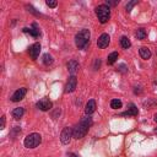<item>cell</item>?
Masks as SVG:
<instances>
[{"instance_id": "cell-18", "label": "cell", "mask_w": 157, "mask_h": 157, "mask_svg": "<svg viewBox=\"0 0 157 157\" xmlns=\"http://www.w3.org/2000/svg\"><path fill=\"white\" fill-rule=\"evenodd\" d=\"M118 52H113V53H110L109 55H108V58H107V64L108 65H113L115 61H117V59H118Z\"/></svg>"}, {"instance_id": "cell-10", "label": "cell", "mask_w": 157, "mask_h": 157, "mask_svg": "<svg viewBox=\"0 0 157 157\" xmlns=\"http://www.w3.org/2000/svg\"><path fill=\"white\" fill-rule=\"evenodd\" d=\"M26 92H27L26 87H21V88H18V90H16V91L13 92L12 97H11V101H12V102H20V101L23 99V97L26 96Z\"/></svg>"}, {"instance_id": "cell-22", "label": "cell", "mask_w": 157, "mask_h": 157, "mask_svg": "<svg viewBox=\"0 0 157 157\" xmlns=\"http://www.w3.org/2000/svg\"><path fill=\"white\" fill-rule=\"evenodd\" d=\"M136 4H137V0H132V1L128 2V4H126V11H128V12H130V11H131V9H132Z\"/></svg>"}, {"instance_id": "cell-4", "label": "cell", "mask_w": 157, "mask_h": 157, "mask_svg": "<svg viewBox=\"0 0 157 157\" xmlns=\"http://www.w3.org/2000/svg\"><path fill=\"white\" fill-rule=\"evenodd\" d=\"M40 142H42V136H40V134H38V132H32V134H29V135H27V136L25 137L23 145H25V147H27V148H34V147H37Z\"/></svg>"}, {"instance_id": "cell-17", "label": "cell", "mask_w": 157, "mask_h": 157, "mask_svg": "<svg viewBox=\"0 0 157 157\" xmlns=\"http://www.w3.org/2000/svg\"><path fill=\"white\" fill-rule=\"evenodd\" d=\"M120 45H121L123 49H129V48L131 47V42H130V39H129L128 37L123 36V37L120 38Z\"/></svg>"}, {"instance_id": "cell-7", "label": "cell", "mask_w": 157, "mask_h": 157, "mask_svg": "<svg viewBox=\"0 0 157 157\" xmlns=\"http://www.w3.org/2000/svg\"><path fill=\"white\" fill-rule=\"evenodd\" d=\"M71 137H72V129L66 126L64 128V130L61 131V135H60V140L64 145H67L70 141H71Z\"/></svg>"}, {"instance_id": "cell-9", "label": "cell", "mask_w": 157, "mask_h": 157, "mask_svg": "<svg viewBox=\"0 0 157 157\" xmlns=\"http://www.w3.org/2000/svg\"><path fill=\"white\" fill-rule=\"evenodd\" d=\"M28 53H29V55H31V58L33 59V60H36L37 58H38V55H39V53H40V43H33L29 48H28Z\"/></svg>"}, {"instance_id": "cell-11", "label": "cell", "mask_w": 157, "mask_h": 157, "mask_svg": "<svg viewBox=\"0 0 157 157\" xmlns=\"http://www.w3.org/2000/svg\"><path fill=\"white\" fill-rule=\"evenodd\" d=\"M23 32L31 34V36L34 37V38H37V37L40 36V31H39V28L37 27V23H33V25H32V28H27V27H25V28H23Z\"/></svg>"}, {"instance_id": "cell-14", "label": "cell", "mask_w": 157, "mask_h": 157, "mask_svg": "<svg viewBox=\"0 0 157 157\" xmlns=\"http://www.w3.org/2000/svg\"><path fill=\"white\" fill-rule=\"evenodd\" d=\"M139 114V110H137V108H136V105L135 104H130V108L126 110V112H124V113H121V115L123 117H136Z\"/></svg>"}, {"instance_id": "cell-5", "label": "cell", "mask_w": 157, "mask_h": 157, "mask_svg": "<svg viewBox=\"0 0 157 157\" xmlns=\"http://www.w3.org/2000/svg\"><path fill=\"white\" fill-rule=\"evenodd\" d=\"M76 86H77V78H76L75 75H71V76L69 77V80H67L66 85H65V92H66V93L74 92V91L76 90Z\"/></svg>"}, {"instance_id": "cell-25", "label": "cell", "mask_w": 157, "mask_h": 157, "mask_svg": "<svg viewBox=\"0 0 157 157\" xmlns=\"http://www.w3.org/2000/svg\"><path fill=\"white\" fill-rule=\"evenodd\" d=\"M49 7H56V5H58V2L55 1V0H47V2H45Z\"/></svg>"}, {"instance_id": "cell-20", "label": "cell", "mask_w": 157, "mask_h": 157, "mask_svg": "<svg viewBox=\"0 0 157 157\" xmlns=\"http://www.w3.org/2000/svg\"><path fill=\"white\" fill-rule=\"evenodd\" d=\"M121 105H123V103L118 98H114V99L110 101V108L112 109H119V108H121Z\"/></svg>"}, {"instance_id": "cell-8", "label": "cell", "mask_w": 157, "mask_h": 157, "mask_svg": "<svg viewBox=\"0 0 157 157\" xmlns=\"http://www.w3.org/2000/svg\"><path fill=\"white\" fill-rule=\"evenodd\" d=\"M109 42H110V37H109V34H108V33H102V34L99 36L98 40H97V45H98V48L104 49V48L108 47Z\"/></svg>"}, {"instance_id": "cell-6", "label": "cell", "mask_w": 157, "mask_h": 157, "mask_svg": "<svg viewBox=\"0 0 157 157\" xmlns=\"http://www.w3.org/2000/svg\"><path fill=\"white\" fill-rule=\"evenodd\" d=\"M37 108L38 109H40V110H43V112H48V110H50L52 109V107H53V103L48 99V98H42V99H39L38 102H37Z\"/></svg>"}, {"instance_id": "cell-28", "label": "cell", "mask_w": 157, "mask_h": 157, "mask_svg": "<svg viewBox=\"0 0 157 157\" xmlns=\"http://www.w3.org/2000/svg\"><path fill=\"white\" fill-rule=\"evenodd\" d=\"M67 157H78L77 155H75V153H69L67 155Z\"/></svg>"}, {"instance_id": "cell-21", "label": "cell", "mask_w": 157, "mask_h": 157, "mask_svg": "<svg viewBox=\"0 0 157 157\" xmlns=\"http://www.w3.org/2000/svg\"><path fill=\"white\" fill-rule=\"evenodd\" d=\"M135 36H136L137 39H145V37H146V31H145V28H139V29L136 31Z\"/></svg>"}, {"instance_id": "cell-24", "label": "cell", "mask_w": 157, "mask_h": 157, "mask_svg": "<svg viewBox=\"0 0 157 157\" xmlns=\"http://www.w3.org/2000/svg\"><path fill=\"white\" fill-rule=\"evenodd\" d=\"M118 4H119V0H114V1L107 0V1H105V5H107V6H117Z\"/></svg>"}, {"instance_id": "cell-13", "label": "cell", "mask_w": 157, "mask_h": 157, "mask_svg": "<svg viewBox=\"0 0 157 157\" xmlns=\"http://www.w3.org/2000/svg\"><path fill=\"white\" fill-rule=\"evenodd\" d=\"M94 110H96V101L94 99H90L86 103L85 113H86V115H91L92 113H94Z\"/></svg>"}, {"instance_id": "cell-15", "label": "cell", "mask_w": 157, "mask_h": 157, "mask_svg": "<svg viewBox=\"0 0 157 157\" xmlns=\"http://www.w3.org/2000/svg\"><path fill=\"white\" fill-rule=\"evenodd\" d=\"M23 114H25V109H23L22 107H17V108H15V109L12 110V118L16 119V120L21 119V118L23 117Z\"/></svg>"}, {"instance_id": "cell-1", "label": "cell", "mask_w": 157, "mask_h": 157, "mask_svg": "<svg viewBox=\"0 0 157 157\" xmlns=\"http://www.w3.org/2000/svg\"><path fill=\"white\" fill-rule=\"evenodd\" d=\"M92 124H93V121H92V118L90 115L83 117L80 120V123L76 124V126L72 129V137L76 139V140L82 139L87 134V131H88V129L91 128Z\"/></svg>"}, {"instance_id": "cell-19", "label": "cell", "mask_w": 157, "mask_h": 157, "mask_svg": "<svg viewBox=\"0 0 157 157\" xmlns=\"http://www.w3.org/2000/svg\"><path fill=\"white\" fill-rule=\"evenodd\" d=\"M43 64L45 65V66H49V65H52L53 64V61H54V59H53V56L50 55V54H48V53H45V54H43Z\"/></svg>"}, {"instance_id": "cell-29", "label": "cell", "mask_w": 157, "mask_h": 157, "mask_svg": "<svg viewBox=\"0 0 157 157\" xmlns=\"http://www.w3.org/2000/svg\"><path fill=\"white\" fill-rule=\"evenodd\" d=\"M153 119H155V121H156V123H157V113H156V114H155V118H153Z\"/></svg>"}, {"instance_id": "cell-23", "label": "cell", "mask_w": 157, "mask_h": 157, "mask_svg": "<svg viewBox=\"0 0 157 157\" xmlns=\"http://www.w3.org/2000/svg\"><path fill=\"white\" fill-rule=\"evenodd\" d=\"M118 71H120V72H123V74L128 72V67H126V65H125V64H120V65L118 66Z\"/></svg>"}, {"instance_id": "cell-27", "label": "cell", "mask_w": 157, "mask_h": 157, "mask_svg": "<svg viewBox=\"0 0 157 157\" xmlns=\"http://www.w3.org/2000/svg\"><path fill=\"white\" fill-rule=\"evenodd\" d=\"M5 128V115L1 117V125H0V129H4Z\"/></svg>"}, {"instance_id": "cell-12", "label": "cell", "mask_w": 157, "mask_h": 157, "mask_svg": "<svg viewBox=\"0 0 157 157\" xmlns=\"http://www.w3.org/2000/svg\"><path fill=\"white\" fill-rule=\"evenodd\" d=\"M66 66H67V70H69V72L71 75H75L78 71V69H80V64L76 60H70Z\"/></svg>"}, {"instance_id": "cell-2", "label": "cell", "mask_w": 157, "mask_h": 157, "mask_svg": "<svg viewBox=\"0 0 157 157\" xmlns=\"http://www.w3.org/2000/svg\"><path fill=\"white\" fill-rule=\"evenodd\" d=\"M90 37H91V33L87 28H83L80 32H77L75 36L76 47L78 49H87V47L90 45Z\"/></svg>"}, {"instance_id": "cell-3", "label": "cell", "mask_w": 157, "mask_h": 157, "mask_svg": "<svg viewBox=\"0 0 157 157\" xmlns=\"http://www.w3.org/2000/svg\"><path fill=\"white\" fill-rule=\"evenodd\" d=\"M96 15L101 23H107L108 20L110 18V7L107 6L105 4H102L96 7Z\"/></svg>"}, {"instance_id": "cell-16", "label": "cell", "mask_w": 157, "mask_h": 157, "mask_svg": "<svg viewBox=\"0 0 157 157\" xmlns=\"http://www.w3.org/2000/svg\"><path fill=\"white\" fill-rule=\"evenodd\" d=\"M139 53H140V56H141L142 59H145V60H147V59L151 58V50H150L147 47H142V48H140Z\"/></svg>"}, {"instance_id": "cell-30", "label": "cell", "mask_w": 157, "mask_h": 157, "mask_svg": "<svg viewBox=\"0 0 157 157\" xmlns=\"http://www.w3.org/2000/svg\"><path fill=\"white\" fill-rule=\"evenodd\" d=\"M155 132H157V128H156V129H155Z\"/></svg>"}, {"instance_id": "cell-26", "label": "cell", "mask_w": 157, "mask_h": 157, "mask_svg": "<svg viewBox=\"0 0 157 157\" xmlns=\"http://www.w3.org/2000/svg\"><path fill=\"white\" fill-rule=\"evenodd\" d=\"M99 66H101V60H99V59H96L93 69H94V70H98V69H99Z\"/></svg>"}]
</instances>
